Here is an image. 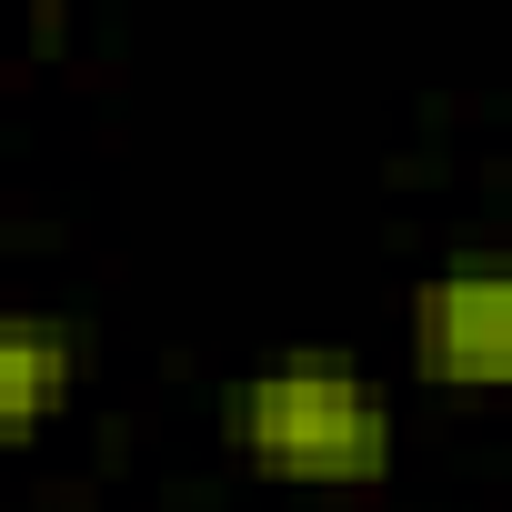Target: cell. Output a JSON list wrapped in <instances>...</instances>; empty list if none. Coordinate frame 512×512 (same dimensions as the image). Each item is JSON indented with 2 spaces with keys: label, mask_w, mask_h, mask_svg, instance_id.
<instances>
[{
  "label": "cell",
  "mask_w": 512,
  "mask_h": 512,
  "mask_svg": "<svg viewBox=\"0 0 512 512\" xmlns=\"http://www.w3.org/2000/svg\"><path fill=\"white\" fill-rule=\"evenodd\" d=\"M402 352L432 392L512 402V251H462L402 302Z\"/></svg>",
  "instance_id": "cell-2"
},
{
  "label": "cell",
  "mask_w": 512,
  "mask_h": 512,
  "mask_svg": "<svg viewBox=\"0 0 512 512\" xmlns=\"http://www.w3.org/2000/svg\"><path fill=\"white\" fill-rule=\"evenodd\" d=\"M231 462L262 472V482H292V492H372L392 482L402 462V412L392 392L352 362V352H262L241 382H231Z\"/></svg>",
  "instance_id": "cell-1"
},
{
  "label": "cell",
  "mask_w": 512,
  "mask_h": 512,
  "mask_svg": "<svg viewBox=\"0 0 512 512\" xmlns=\"http://www.w3.org/2000/svg\"><path fill=\"white\" fill-rule=\"evenodd\" d=\"M81 372H91V342L61 312H11V322H0V432L41 442L81 402Z\"/></svg>",
  "instance_id": "cell-3"
}]
</instances>
